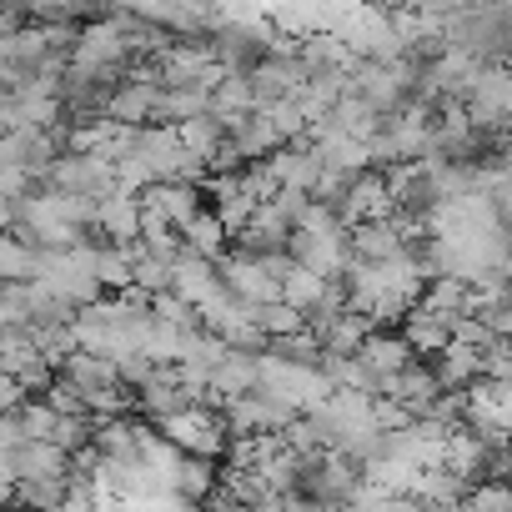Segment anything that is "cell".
Masks as SVG:
<instances>
[{
  "label": "cell",
  "instance_id": "obj_7",
  "mask_svg": "<svg viewBox=\"0 0 512 512\" xmlns=\"http://www.w3.org/2000/svg\"><path fill=\"white\" fill-rule=\"evenodd\" d=\"M226 427H231V442H246V437H282L302 412H292V407H282L277 397H267L262 387H251V392H241V397H231L226 407Z\"/></svg>",
  "mask_w": 512,
  "mask_h": 512
},
{
  "label": "cell",
  "instance_id": "obj_6",
  "mask_svg": "<svg viewBox=\"0 0 512 512\" xmlns=\"http://www.w3.org/2000/svg\"><path fill=\"white\" fill-rule=\"evenodd\" d=\"M462 111L477 131L502 141V131H512V71L507 66H477V76L462 96Z\"/></svg>",
  "mask_w": 512,
  "mask_h": 512
},
{
  "label": "cell",
  "instance_id": "obj_9",
  "mask_svg": "<svg viewBox=\"0 0 512 512\" xmlns=\"http://www.w3.org/2000/svg\"><path fill=\"white\" fill-rule=\"evenodd\" d=\"M352 357L362 362V372H367L372 392L382 397V382H387V377H397V372H402V367H407V362H412L417 352H412V342H407L402 332L372 327V332H367V342H362V347H357Z\"/></svg>",
  "mask_w": 512,
  "mask_h": 512
},
{
  "label": "cell",
  "instance_id": "obj_4",
  "mask_svg": "<svg viewBox=\"0 0 512 512\" xmlns=\"http://www.w3.org/2000/svg\"><path fill=\"white\" fill-rule=\"evenodd\" d=\"M156 432L176 447V452H191V457H221L231 447V427H226V412L216 402H191L181 407L176 417H161Z\"/></svg>",
  "mask_w": 512,
  "mask_h": 512
},
{
  "label": "cell",
  "instance_id": "obj_20",
  "mask_svg": "<svg viewBox=\"0 0 512 512\" xmlns=\"http://www.w3.org/2000/svg\"><path fill=\"white\" fill-rule=\"evenodd\" d=\"M26 6H36V11H61V6H76V0H26Z\"/></svg>",
  "mask_w": 512,
  "mask_h": 512
},
{
  "label": "cell",
  "instance_id": "obj_12",
  "mask_svg": "<svg viewBox=\"0 0 512 512\" xmlns=\"http://www.w3.org/2000/svg\"><path fill=\"white\" fill-rule=\"evenodd\" d=\"M96 231H101V241L136 246L141 241V196L136 191H111L106 201H96Z\"/></svg>",
  "mask_w": 512,
  "mask_h": 512
},
{
  "label": "cell",
  "instance_id": "obj_3",
  "mask_svg": "<svg viewBox=\"0 0 512 512\" xmlns=\"http://www.w3.org/2000/svg\"><path fill=\"white\" fill-rule=\"evenodd\" d=\"M256 387H262L267 397H277L282 407H292V412H312V407H322L337 392L322 377L317 362H302V357H287V352H262L256 357Z\"/></svg>",
  "mask_w": 512,
  "mask_h": 512
},
{
  "label": "cell",
  "instance_id": "obj_10",
  "mask_svg": "<svg viewBox=\"0 0 512 512\" xmlns=\"http://www.w3.org/2000/svg\"><path fill=\"white\" fill-rule=\"evenodd\" d=\"M256 357H262V352H246V347H226V352L216 357V367L206 372V402L226 407L231 397L251 392V387H256Z\"/></svg>",
  "mask_w": 512,
  "mask_h": 512
},
{
  "label": "cell",
  "instance_id": "obj_11",
  "mask_svg": "<svg viewBox=\"0 0 512 512\" xmlns=\"http://www.w3.org/2000/svg\"><path fill=\"white\" fill-rule=\"evenodd\" d=\"M11 477H16V487H21V482H61V477H71V452L56 447V442L26 437V442L11 452Z\"/></svg>",
  "mask_w": 512,
  "mask_h": 512
},
{
  "label": "cell",
  "instance_id": "obj_5",
  "mask_svg": "<svg viewBox=\"0 0 512 512\" xmlns=\"http://www.w3.org/2000/svg\"><path fill=\"white\" fill-rule=\"evenodd\" d=\"M41 176L51 181V191L86 196V201H106L111 191H121L116 161H106V156H96V151H61Z\"/></svg>",
  "mask_w": 512,
  "mask_h": 512
},
{
  "label": "cell",
  "instance_id": "obj_18",
  "mask_svg": "<svg viewBox=\"0 0 512 512\" xmlns=\"http://www.w3.org/2000/svg\"><path fill=\"white\" fill-rule=\"evenodd\" d=\"M31 327V282H0V332Z\"/></svg>",
  "mask_w": 512,
  "mask_h": 512
},
{
  "label": "cell",
  "instance_id": "obj_15",
  "mask_svg": "<svg viewBox=\"0 0 512 512\" xmlns=\"http://www.w3.org/2000/svg\"><path fill=\"white\" fill-rule=\"evenodd\" d=\"M402 337L412 342V352H417V357H437V352L452 342V322H442V317H432V312L412 307V312H407V327H402Z\"/></svg>",
  "mask_w": 512,
  "mask_h": 512
},
{
  "label": "cell",
  "instance_id": "obj_1",
  "mask_svg": "<svg viewBox=\"0 0 512 512\" xmlns=\"http://www.w3.org/2000/svg\"><path fill=\"white\" fill-rule=\"evenodd\" d=\"M21 236L41 251H66V246H81L86 226H96V201L86 196H66V191H36L21 201V216H16Z\"/></svg>",
  "mask_w": 512,
  "mask_h": 512
},
{
  "label": "cell",
  "instance_id": "obj_2",
  "mask_svg": "<svg viewBox=\"0 0 512 512\" xmlns=\"http://www.w3.org/2000/svg\"><path fill=\"white\" fill-rule=\"evenodd\" d=\"M287 251L297 256V267H307V272H317V277H327V282H342L347 267L357 262L352 226H347L332 206H317V201H312V211L292 226Z\"/></svg>",
  "mask_w": 512,
  "mask_h": 512
},
{
  "label": "cell",
  "instance_id": "obj_16",
  "mask_svg": "<svg viewBox=\"0 0 512 512\" xmlns=\"http://www.w3.org/2000/svg\"><path fill=\"white\" fill-rule=\"evenodd\" d=\"M0 282H36V246L0 231Z\"/></svg>",
  "mask_w": 512,
  "mask_h": 512
},
{
  "label": "cell",
  "instance_id": "obj_8",
  "mask_svg": "<svg viewBox=\"0 0 512 512\" xmlns=\"http://www.w3.org/2000/svg\"><path fill=\"white\" fill-rule=\"evenodd\" d=\"M246 86H251V101H256V111H267V106H282V101H292V96L307 86L302 51H267L262 61H256V66L246 71Z\"/></svg>",
  "mask_w": 512,
  "mask_h": 512
},
{
  "label": "cell",
  "instance_id": "obj_17",
  "mask_svg": "<svg viewBox=\"0 0 512 512\" xmlns=\"http://www.w3.org/2000/svg\"><path fill=\"white\" fill-rule=\"evenodd\" d=\"M256 327H262L267 342H287V337L307 332V317L292 302H267V307H256Z\"/></svg>",
  "mask_w": 512,
  "mask_h": 512
},
{
  "label": "cell",
  "instance_id": "obj_19",
  "mask_svg": "<svg viewBox=\"0 0 512 512\" xmlns=\"http://www.w3.org/2000/svg\"><path fill=\"white\" fill-rule=\"evenodd\" d=\"M21 402H26V387H21V382L6 372V367H0V417H11Z\"/></svg>",
  "mask_w": 512,
  "mask_h": 512
},
{
  "label": "cell",
  "instance_id": "obj_14",
  "mask_svg": "<svg viewBox=\"0 0 512 512\" xmlns=\"http://www.w3.org/2000/svg\"><path fill=\"white\" fill-rule=\"evenodd\" d=\"M417 307L457 327L462 317H472V287H467V282H457V277H432V282L422 287Z\"/></svg>",
  "mask_w": 512,
  "mask_h": 512
},
{
  "label": "cell",
  "instance_id": "obj_13",
  "mask_svg": "<svg viewBox=\"0 0 512 512\" xmlns=\"http://www.w3.org/2000/svg\"><path fill=\"white\" fill-rule=\"evenodd\" d=\"M181 246L186 251H196V256H206V262H221V256H226V246H231V231H226V221L216 216V211H196V216H186L181 221Z\"/></svg>",
  "mask_w": 512,
  "mask_h": 512
}]
</instances>
